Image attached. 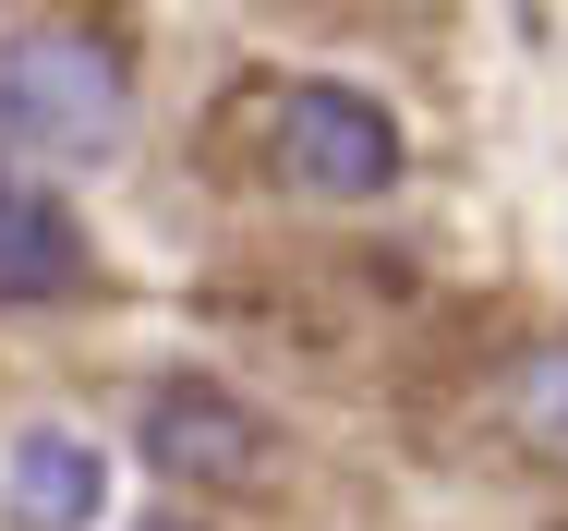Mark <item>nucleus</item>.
<instances>
[{
  "label": "nucleus",
  "instance_id": "obj_7",
  "mask_svg": "<svg viewBox=\"0 0 568 531\" xmlns=\"http://www.w3.org/2000/svg\"><path fill=\"white\" fill-rule=\"evenodd\" d=\"M145 531H194V520H145Z\"/></svg>",
  "mask_w": 568,
  "mask_h": 531
},
{
  "label": "nucleus",
  "instance_id": "obj_6",
  "mask_svg": "<svg viewBox=\"0 0 568 531\" xmlns=\"http://www.w3.org/2000/svg\"><path fill=\"white\" fill-rule=\"evenodd\" d=\"M508 435H520L545 471H568V338H545V350L520 362V387H508Z\"/></svg>",
  "mask_w": 568,
  "mask_h": 531
},
{
  "label": "nucleus",
  "instance_id": "obj_4",
  "mask_svg": "<svg viewBox=\"0 0 568 531\" xmlns=\"http://www.w3.org/2000/svg\"><path fill=\"white\" fill-rule=\"evenodd\" d=\"M98 508H110L98 435H73V423L12 435V459H0V520L12 531H98Z\"/></svg>",
  "mask_w": 568,
  "mask_h": 531
},
{
  "label": "nucleus",
  "instance_id": "obj_5",
  "mask_svg": "<svg viewBox=\"0 0 568 531\" xmlns=\"http://www.w3.org/2000/svg\"><path fill=\"white\" fill-rule=\"evenodd\" d=\"M73 278H85V229L61 217V194L0 170V303H61Z\"/></svg>",
  "mask_w": 568,
  "mask_h": 531
},
{
  "label": "nucleus",
  "instance_id": "obj_2",
  "mask_svg": "<svg viewBox=\"0 0 568 531\" xmlns=\"http://www.w3.org/2000/svg\"><path fill=\"white\" fill-rule=\"evenodd\" d=\"M266 157H278V182L315 194V206H375V194L399 182V121H387V98L315 73V85H278Z\"/></svg>",
  "mask_w": 568,
  "mask_h": 531
},
{
  "label": "nucleus",
  "instance_id": "obj_1",
  "mask_svg": "<svg viewBox=\"0 0 568 531\" xmlns=\"http://www.w3.org/2000/svg\"><path fill=\"white\" fill-rule=\"evenodd\" d=\"M121 121H133V61L98 24H12L0 37V145L98 170V157H121Z\"/></svg>",
  "mask_w": 568,
  "mask_h": 531
},
{
  "label": "nucleus",
  "instance_id": "obj_3",
  "mask_svg": "<svg viewBox=\"0 0 568 531\" xmlns=\"http://www.w3.org/2000/svg\"><path fill=\"white\" fill-rule=\"evenodd\" d=\"M133 447H145V471L182 483V496H242V483L278 471V435L254 423L219 375H158L145 411H133Z\"/></svg>",
  "mask_w": 568,
  "mask_h": 531
}]
</instances>
